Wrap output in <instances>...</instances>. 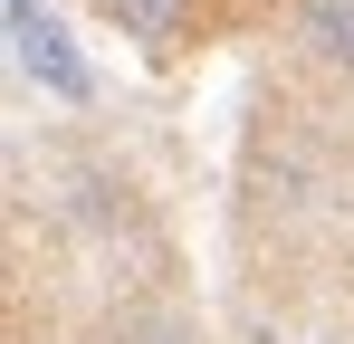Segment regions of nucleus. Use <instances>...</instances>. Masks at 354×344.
Returning a JSON list of instances; mask_svg holds the SVG:
<instances>
[{
	"instance_id": "nucleus-3",
	"label": "nucleus",
	"mask_w": 354,
	"mask_h": 344,
	"mask_svg": "<svg viewBox=\"0 0 354 344\" xmlns=\"http://www.w3.org/2000/svg\"><path fill=\"white\" fill-rule=\"evenodd\" d=\"M106 10H115V29H134V39H173L192 0H106Z\"/></svg>"
},
{
	"instance_id": "nucleus-2",
	"label": "nucleus",
	"mask_w": 354,
	"mask_h": 344,
	"mask_svg": "<svg viewBox=\"0 0 354 344\" xmlns=\"http://www.w3.org/2000/svg\"><path fill=\"white\" fill-rule=\"evenodd\" d=\"M297 48L316 57V67H335V77H354V0H306Z\"/></svg>"
},
{
	"instance_id": "nucleus-1",
	"label": "nucleus",
	"mask_w": 354,
	"mask_h": 344,
	"mask_svg": "<svg viewBox=\"0 0 354 344\" xmlns=\"http://www.w3.org/2000/svg\"><path fill=\"white\" fill-rule=\"evenodd\" d=\"M10 48H19V77H39V86H48V96H67V106L96 86V77H86V57L67 48V29L48 19V10H19V19H10Z\"/></svg>"
}]
</instances>
